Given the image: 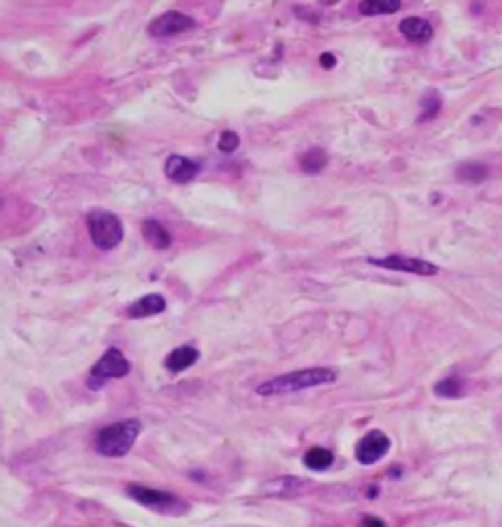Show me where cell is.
I'll return each instance as SVG.
<instances>
[{
    "mask_svg": "<svg viewBox=\"0 0 502 527\" xmlns=\"http://www.w3.org/2000/svg\"><path fill=\"white\" fill-rule=\"evenodd\" d=\"M338 378V374L330 368H306V370L289 372L284 376H277V378L263 382L257 386V394L260 395H281L292 394L299 390H306V387L322 386V384H332Z\"/></svg>",
    "mask_w": 502,
    "mask_h": 527,
    "instance_id": "cell-1",
    "label": "cell"
},
{
    "mask_svg": "<svg viewBox=\"0 0 502 527\" xmlns=\"http://www.w3.org/2000/svg\"><path fill=\"white\" fill-rule=\"evenodd\" d=\"M141 433V421L126 419L106 425L95 437L97 451L102 456L110 459H120L130 453L134 443L138 441V435Z\"/></svg>",
    "mask_w": 502,
    "mask_h": 527,
    "instance_id": "cell-2",
    "label": "cell"
},
{
    "mask_svg": "<svg viewBox=\"0 0 502 527\" xmlns=\"http://www.w3.org/2000/svg\"><path fill=\"white\" fill-rule=\"evenodd\" d=\"M87 226L92 244L100 250H112L124 239V224L122 221L110 211L105 209H95L87 216Z\"/></svg>",
    "mask_w": 502,
    "mask_h": 527,
    "instance_id": "cell-3",
    "label": "cell"
},
{
    "mask_svg": "<svg viewBox=\"0 0 502 527\" xmlns=\"http://www.w3.org/2000/svg\"><path fill=\"white\" fill-rule=\"evenodd\" d=\"M130 370H132L130 360L122 355V350H118V348H114L112 346V348H108L105 355L100 356V360L90 368L89 378H87V386H89L90 390H100L108 380L124 378V376L130 374Z\"/></svg>",
    "mask_w": 502,
    "mask_h": 527,
    "instance_id": "cell-4",
    "label": "cell"
},
{
    "mask_svg": "<svg viewBox=\"0 0 502 527\" xmlns=\"http://www.w3.org/2000/svg\"><path fill=\"white\" fill-rule=\"evenodd\" d=\"M128 494L132 500H136L141 506H146L149 510L159 511V513H175L181 516L188 510V503H185L178 496L163 492V490H154V488L139 486V484H132L128 486Z\"/></svg>",
    "mask_w": 502,
    "mask_h": 527,
    "instance_id": "cell-5",
    "label": "cell"
},
{
    "mask_svg": "<svg viewBox=\"0 0 502 527\" xmlns=\"http://www.w3.org/2000/svg\"><path fill=\"white\" fill-rule=\"evenodd\" d=\"M195 26V18L183 14V12H177V10H169V12H165L161 16L151 20V24L147 26V33L151 38H173V36L193 30Z\"/></svg>",
    "mask_w": 502,
    "mask_h": 527,
    "instance_id": "cell-6",
    "label": "cell"
},
{
    "mask_svg": "<svg viewBox=\"0 0 502 527\" xmlns=\"http://www.w3.org/2000/svg\"><path fill=\"white\" fill-rule=\"evenodd\" d=\"M373 266H379L385 270H395V272H405V273H416V276H436L437 270L436 264L426 262L420 258H406V256H387V258H369L367 260Z\"/></svg>",
    "mask_w": 502,
    "mask_h": 527,
    "instance_id": "cell-7",
    "label": "cell"
},
{
    "mask_svg": "<svg viewBox=\"0 0 502 527\" xmlns=\"http://www.w3.org/2000/svg\"><path fill=\"white\" fill-rule=\"evenodd\" d=\"M390 449V439L383 431H369L367 435L357 443L356 449V459L365 466L379 462L389 453Z\"/></svg>",
    "mask_w": 502,
    "mask_h": 527,
    "instance_id": "cell-8",
    "label": "cell"
},
{
    "mask_svg": "<svg viewBox=\"0 0 502 527\" xmlns=\"http://www.w3.org/2000/svg\"><path fill=\"white\" fill-rule=\"evenodd\" d=\"M198 172H201L198 164H195L193 160H188V157L185 156L173 154V156L167 157V162H165V175L169 177L171 182L175 183L193 182L196 175H198Z\"/></svg>",
    "mask_w": 502,
    "mask_h": 527,
    "instance_id": "cell-9",
    "label": "cell"
},
{
    "mask_svg": "<svg viewBox=\"0 0 502 527\" xmlns=\"http://www.w3.org/2000/svg\"><path fill=\"white\" fill-rule=\"evenodd\" d=\"M167 309V301L165 297L159 293H147L138 301L128 307V317L130 319H146V317H154V315L163 313Z\"/></svg>",
    "mask_w": 502,
    "mask_h": 527,
    "instance_id": "cell-10",
    "label": "cell"
},
{
    "mask_svg": "<svg viewBox=\"0 0 502 527\" xmlns=\"http://www.w3.org/2000/svg\"><path fill=\"white\" fill-rule=\"evenodd\" d=\"M398 30L405 36L408 41H416V43H424V41L432 40L434 36V28L429 24L428 20L418 16H408L405 18L400 24H398Z\"/></svg>",
    "mask_w": 502,
    "mask_h": 527,
    "instance_id": "cell-11",
    "label": "cell"
},
{
    "mask_svg": "<svg viewBox=\"0 0 502 527\" xmlns=\"http://www.w3.org/2000/svg\"><path fill=\"white\" fill-rule=\"evenodd\" d=\"M198 356H201V353L196 350L195 346H178V348H175L173 353L167 355V358H165V368L173 372V374H178V372L195 366Z\"/></svg>",
    "mask_w": 502,
    "mask_h": 527,
    "instance_id": "cell-12",
    "label": "cell"
},
{
    "mask_svg": "<svg viewBox=\"0 0 502 527\" xmlns=\"http://www.w3.org/2000/svg\"><path fill=\"white\" fill-rule=\"evenodd\" d=\"M141 232H144V239L151 244L157 250H165V248H169L173 244V236H171V232L163 226L159 221H154V219H149L144 223L141 226Z\"/></svg>",
    "mask_w": 502,
    "mask_h": 527,
    "instance_id": "cell-13",
    "label": "cell"
},
{
    "mask_svg": "<svg viewBox=\"0 0 502 527\" xmlns=\"http://www.w3.org/2000/svg\"><path fill=\"white\" fill-rule=\"evenodd\" d=\"M302 462L312 470H328L333 464V453L324 447H312L310 451H306Z\"/></svg>",
    "mask_w": 502,
    "mask_h": 527,
    "instance_id": "cell-14",
    "label": "cell"
},
{
    "mask_svg": "<svg viewBox=\"0 0 502 527\" xmlns=\"http://www.w3.org/2000/svg\"><path fill=\"white\" fill-rule=\"evenodd\" d=\"M400 2L398 0H365V2H359V12L365 14V16H377V14H392V12H398L400 10Z\"/></svg>",
    "mask_w": 502,
    "mask_h": 527,
    "instance_id": "cell-15",
    "label": "cell"
},
{
    "mask_svg": "<svg viewBox=\"0 0 502 527\" xmlns=\"http://www.w3.org/2000/svg\"><path fill=\"white\" fill-rule=\"evenodd\" d=\"M434 394L437 397H446V400H455V397H461L465 394V384L459 376H449L444 378L442 382H437L434 387Z\"/></svg>",
    "mask_w": 502,
    "mask_h": 527,
    "instance_id": "cell-16",
    "label": "cell"
},
{
    "mask_svg": "<svg viewBox=\"0 0 502 527\" xmlns=\"http://www.w3.org/2000/svg\"><path fill=\"white\" fill-rule=\"evenodd\" d=\"M457 179L465 183H483L488 177V167L485 164H463L457 167Z\"/></svg>",
    "mask_w": 502,
    "mask_h": 527,
    "instance_id": "cell-17",
    "label": "cell"
},
{
    "mask_svg": "<svg viewBox=\"0 0 502 527\" xmlns=\"http://www.w3.org/2000/svg\"><path fill=\"white\" fill-rule=\"evenodd\" d=\"M326 164H328V154L322 148L308 150L300 160V165L306 173H320L326 167Z\"/></svg>",
    "mask_w": 502,
    "mask_h": 527,
    "instance_id": "cell-18",
    "label": "cell"
},
{
    "mask_svg": "<svg viewBox=\"0 0 502 527\" xmlns=\"http://www.w3.org/2000/svg\"><path fill=\"white\" fill-rule=\"evenodd\" d=\"M420 107L422 113L418 116V120L424 122V120H429V118H436L437 113H439V108H442V97H439V93L434 91V89H429L420 100Z\"/></svg>",
    "mask_w": 502,
    "mask_h": 527,
    "instance_id": "cell-19",
    "label": "cell"
},
{
    "mask_svg": "<svg viewBox=\"0 0 502 527\" xmlns=\"http://www.w3.org/2000/svg\"><path fill=\"white\" fill-rule=\"evenodd\" d=\"M240 146V136L232 130H226L220 134V140H218V150L220 152H224V154H232L235 152V148Z\"/></svg>",
    "mask_w": 502,
    "mask_h": 527,
    "instance_id": "cell-20",
    "label": "cell"
},
{
    "mask_svg": "<svg viewBox=\"0 0 502 527\" xmlns=\"http://www.w3.org/2000/svg\"><path fill=\"white\" fill-rule=\"evenodd\" d=\"M361 527H387L385 521L381 518H375V516H367V518L361 521Z\"/></svg>",
    "mask_w": 502,
    "mask_h": 527,
    "instance_id": "cell-21",
    "label": "cell"
},
{
    "mask_svg": "<svg viewBox=\"0 0 502 527\" xmlns=\"http://www.w3.org/2000/svg\"><path fill=\"white\" fill-rule=\"evenodd\" d=\"M320 66L324 67V69L333 67L336 66V56H333V53H322V58H320Z\"/></svg>",
    "mask_w": 502,
    "mask_h": 527,
    "instance_id": "cell-22",
    "label": "cell"
}]
</instances>
